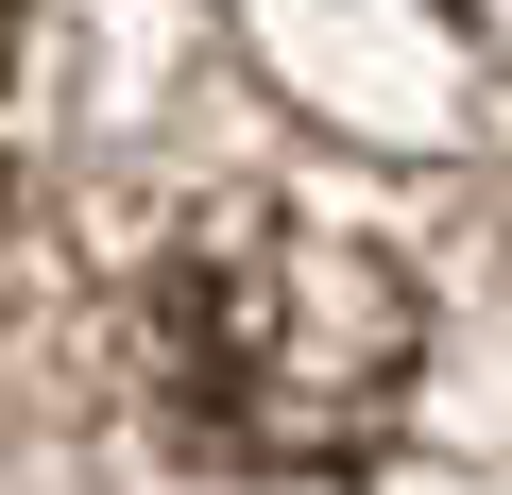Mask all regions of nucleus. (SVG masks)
<instances>
[{
	"mask_svg": "<svg viewBox=\"0 0 512 495\" xmlns=\"http://www.w3.org/2000/svg\"><path fill=\"white\" fill-rule=\"evenodd\" d=\"M444 18H461V35L495 52V69H512V0H444Z\"/></svg>",
	"mask_w": 512,
	"mask_h": 495,
	"instance_id": "nucleus-2",
	"label": "nucleus"
},
{
	"mask_svg": "<svg viewBox=\"0 0 512 495\" xmlns=\"http://www.w3.org/2000/svg\"><path fill=\"white\" fill-rule=\"evenodd\" d=\"M427 376V291L342 222H205L137 274V393L222 478H342Z\"/></svg>",
	"mask_w": 512,
	"mask_h": 495,
	"instance_id": "nucleus-1",
	"label": "nucleus"
},
{
	"mask_svg": "<svg viewBox=\"0 0 512 495\" xmlns=\"http://www.w3.org/2000/svg\"><path fill=\"white\" fill-rule=\"evenodd\" d=\"M0 35H18V0H0Z\"/></svg>",
	"mask_w": 512,
	"mask_h": 495,
	"instance_id": "nucleus-3",
	"label": "nucleus"
}]
</instances>
